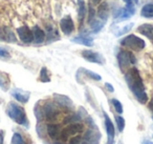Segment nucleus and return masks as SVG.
Instances as JSON below:
<instances>
[{
  "label": "nucleus",
  "instance_id": "f257e3e1",
  "mask_svg": "<svg viewBox=\"0 0 153 144\" xmlns=\"http://www.w3.org/2000/svg\"><path fill=\"white\" fill-rule=\"evenodd\" d=\"M125 81L131 93L133 94L134 98L140 104H146L148 102V95L146 93V87L137 68H131L128 70L125 73Z\"/></svg>",
  "mask_w": 153,
  "mask_h": 144
},
{
  "label": "nucleus",
  "instance_id": "f03ea898",
  "mask_svg": "<svg viewBox=\"0 0 153 144\" xmlns=\"http://www.w3.org/2000/svg\"><path fill=\"white\" fill-rule=\"evenodd\" d=\"M7 114L12 120H14L19 125H22L26 128L28 127L27 116H26L25 110L21 105L15 103V102H10L7 108Z\"/></svg>",
  "mask_w": 153,
  "mask_h": 144
},
{
  "label": "nucleus",
  "instance_id": "7ed1b4c3",
  "mask_svg": "<svg viewBox=\"0 0 153 144\" xmlns=\"http://www.w3.org/2000/svg\"><path fill=\"white\" fill-rule=\"evenodd\" d=\"M120 43H121L122 46L127 47V49L134 52H140L146 47V42H145L144 39L133 34H130L128 36L124 37L123 39H121Z\"/></svg>",
  "mask_w": 153,
  "mask_h": 144
},
{
  "label": "nucleus",
  "instance_id": "20e7f679",
  "mask_svg": "<svg viewBox=\"0 0 153 144\" xmlns=\"http://www.w3.org/2000/svg\"><path fill=\"white\" fill-rule=\"evenodd\" d=\"M117 63L121 68L122 72L126 73L128 70L131 68L136 63V58L131 52L126 51V50H121L117 55Z\"/></svg>",
  "mask_w": 153,
  "mask_h": 144
},
{
  "label": "nucleus",
  "instance_id": "39448f33",
  "mask_svg": "<svg viewBox=\"0 0 153 144\" xmlns=\"http://www.w3.org/2000/svg\"><path fill=\"white\" fill-rule=\"evenodd\" d=\"M42 108V116L43 119L48 121H53L59 115V106L56 102H46L41 106Z\"/></svg>",
  "mask_w": 153,
  "mask_h": 144
},
{
  "label": "nucleus",
  "instance_id": "423d86ee",
  "mask_svg": "<svg viewBox=\"0 0 153 144\" xmlns=\"http://www.w3.org/2000/svg\"><path fill=\"white\" fill-rule=\"evenodd\" d=\"M84 130V124L81 122H76V123H71L69 124L67 127L63 129V130L60 133V137L63 141H66L70 136H74L78 135V134L82 133Z\"/></svg>",
  "mask_w": 153,
  "mask_h": 144
},
{
  "label": "nucleus",
  "instance_id": "0eeeda50",
  "mask_svg": "<svg viewBox=\"0 0 153 144\" xmlns=\"http://www.w3.org/2000/svg\"><path fill=\"white\" fill-rule=\"evenodd\" d=\"M135 14V7L134 5L126 4L125 8H121V9L117 10L113 14V18L117 20V22L124 21V20H128L131 18L132 16Z\"/></svg>",
  "mask_w": 153,
  "mask_h": 144
},
{
  "label": "nucleus",
  "instance_id": "6e6552de",
  "mask_svg": "<svg viewBox=\"0 0 153 144\" xmlns=\"http://www.w3.org/2000/svg\"><path fill=\"white\" fill-rule=\"evenodd\" d=\"M101 140V133L97 129V127L91 128L90 127L88 130L85 131L82 140V144H99Z\"/></svg>",
  "mask_w": 153,
  "mask_h": 144
},
{
  "label": "nucleus",
  "instance_id": "1a4fd4ad",
  "mask_svg": "<svg viewBox=\"0 0 153 144\" xmlns=\"http://www.w3.org/2000/svg\"><path fill=\"white\" fill-rule=\"evenodd\" d=\"M82 57L85 60H87L88 62H91V63L101 64V65L105 63V58L101 54L90 51V50H85V51L82 52Z\"/></svg>",
  "mask_w": 153,
  "mask_h": 144
},
{
  "label": "nucleus",
  "instance_id": "9d476101",
  "mask_svg": "<svg viewBox=\"0 0 153 144\" xmlns=\"http://www.w3.org/2000/svg\"><path fill=\"white\" fill-rule=\"evenodd\" d=\"M17 34L19 36V39L23 43H32L34 41V34H33V31L30 30L27 26H21V28H17Z\"/></svg>",
  "mask_w": 153,
  "mask_h": 144
},
{
  "label": "nucleus",
  "instance_id": "9b49d317",
  "mask_svg": "<svg viewBox=\"0 0 153 144\" xmlns=\"http://www.w3.org/2000/svg\"><path fill=\"white\" fill-rule=\"evenodd\" d=\"M104 120H105V128L107 133V144H113L114 142V135H115V128L113 125L112 121L108 117L106 112H104Z\"/></svg>",
  "mask_w": 153,
  "mask_h": 144
},
{
  "label": "nucleus",
  "instance_id": "f8f14e48",
  "mask_svg": "<svg viewBox=\"0 0 153 144\" xmlns=\"http://www.w3.org/2000/svg\"><path fill=\"white\" fill-rule=\"evenodd\" d=\"M53 98H55V102L58 104V106H60L61 108H64V110H71L72 108H74L72 101L68 97H66V96L55 94Z\"/></svg>",
  "mask_w": 153,
  "mask_h": 144
},
{
  "label": "nucleus",
  "instance_id": "ddd939ff",
  "mask_svg": "<svg viewBox=\"0 0 153 144\" xmlns=\"http://www.w3.org/2000/svg\"><path fill=\"white\" fill-rule=\"evenodd\" d=\"M60 28L65 35H70L74 31V20L71 19L70 16H66V17L62 18L60 21Z\"/></svg>",
  "mask_w": 153,
  "mask_h": 144
},
{
  "label": "nucleus",
  "instance_id": "4468645a",
  "mask_svg": "<svg viewBox=\"0 0 153 144\" xmlns=\"http://www.w3.org/2000/svg\"><path fill=\"white\" fill-rule=\"evenodd\" d=\"M11 95L20 103H27L28 100H30V93L22 91L20 88H13L11 92Z\"/></svg>",
  "mask_w": 153,
  "mask_h": 144
},
{
  "label": "nucleus",
  "instance_id": "2eb2a0df",
  "mask_svg": "<svg viewBox=\"0 0 153 144\" xmlns=\"http://www.w3.org/2000/svg\"><path fill=\"white\" fill-rule=\"evenodd\" d=\"M0 40L5 42H16L17 39L13 31H11L9 28H0Z\"/></svg>",
  "mask_w": 153,
  "mask_h": 144
},
{
  "label": "nucleus",
  "instance_id": "dca6fc26",
  "mask_svg": "<svg viewBox=\"0 0 153 144\" xmlns=\"http://www.w3.org/2000/svg\"><path fill=\"white\" fill-rule=\"evenodd\" d=\"M137 32L142 34L143 36L147 37L150 40H153V26L149 23L140 24L137 28Z\"/></svg>",
  "mask_w": 153,
  "mask_h": 144
},
{
  "label": "nucleus",
  "instance_id": "f3484780",
  "mask_svg": "<svg viewBox=\"0 0 153 144\" xmlns=\"http://www.w3.org/2000/svg\"><path fill=\"white\" fill-rule=\"evenodd\" d=\"M33 34H34V42L37 43V44H40V43L44 42L45 40V32L42 30L41 28H39L38 26H35L33 28Z\"/></svg>",
  "mask_w": 153,
  "mask_h": 144
},
{
  "label": "nucleus",
  "instance_id": "a211bd4d",
  "mask_svg": "<svg viewBox=\"0 0 153 144\" xmlns=\"http://www.w3.org/2000/svg\"><path fill=\"white\" fill-rule=\"evenodd\" d=\"M71 41L74 43H78V44L85 45V46H92V45H94V39L89 36H86V35L76 36V37H74V38H72Z\"/></svg>",
  "mask_w": 153,
  "mask_h": 144
},
{
  "label": "nucleus",
  "instance_id": "6ab92c4d",
  "mask_svg": "<svg viewBox=\"0 0 153 144\" xmlns=\"http://www.w3.org/2000/svg\"><path fill=\"white\" fill-rule=\"evenodd\" d=\"M60 126L55 123H49L46 125V134L51 139H56V138L60 137Z\"/></svg>",
  "mask_w": 153,
  "mask_h": 144
},
{
  "label": "nucleus",
  "instance_id": "aec40b11",
  "mask_svg": "<svg viewBox=\"0 0 153 144\" xmlns=\"http://www.w3.org/2000/svg\"><path fill=\"white\" fill-rule=\"evenodd\" d=\"M108 14H109V9H108L107 3H102L98 10L97 17H98L99 19H101V20H103V21L106 22L107 19H108Z\"/></svg>",
  "mask_w": 153,
  "mask_h": 144
},
{
  "label": "nucleus",
  "instance_id": "412c9836",
  "mask_svg": "<svg viewBox=\"0 0 153 144\" xmlns=\"http://www.w3.org/2000/svg\"><path fill=\"white\" fill-rule=\"evenodd\" d=\"M140 16L147 19H153V3H146L140 10Z\"/></svg>",
  "mask_w": 153,
  "mask_h": 144
},
{
  "label": "nucleus",
  "instance_id": "4be33fe9",
  "mask_svg": "<svg viewBox=\"0 0 153 144\" xmlns=\"http://www.w3.org/2000/svg\"><path fill=\"white\" fill-rule=\"evenodd\" d=\"M78 5H79V10H78V19H79L80 26H82V22L84 21L86 16V5L84 0H78Z\"/></svg>",
  "mask_w": 153,
  "mask_h": 144
},
{
  "label": "nucleus",
  "instance_id": "5701e85b",
  "mask_svg": "<svg viewBox=\"0 0 153 144\" xmlns=\"http://www.w3.org/2000/svg\"><path fill=\"white\" fill-rule=\"evenodd\" d=\"M105 23H106L105 21H103V20L99 19L98 17H94V19L91 20V22H89L92 33H96V34H97V33H99L101 30H102L103 28H104Z\"/></svg>",
  "mask_w": 153,
  "mask_h": 144
},
{
  "label": "nucleus",
  "instance_id": "b1692460",
  "mask_svg": "<svg viewBox=\"0 0 153 144\" xmlns=\"http://www.w3.org/2000/svg\"><path fill=\"white\" fill-rule=\"evenodd\" d=\"M46 30H47V38H48V42H53V41H55L60 38L59 33H58V31L56 30L55 26H49L46 28Z\"/></svg>",
  "mask_w": 153,
  "mask_h": 144
},
{
  "label": "nucleus",
  "instance_id": "393cba45",
  "mask_svg": "<svg viewBox=\"0 0 153 144\" xmlns=\"http://www.w3.org/2000/svg\"><path fill=\"white\" fill-rule=\"evenodd\" d=\"M9 86H10L9 75L0 70V87H1L3 91H7Z\"/></svg>",
  "mask_w": 153,
  "mask_h": 144
},
{
  "label": "nucleus",
  "instance_id": "a878e982",
  "mask_svg": "<svg viewBox=\"0 0 153 144\" xmlns=\"http://www.w3.org/2000/svg\"><path fill=\"white\" fill-rule=\"evenodd\" d=\"M80 70H81L87 77H89L90 79H92V80H94V81H101L102 80V77H101L100 75L96 74V73L91 72V70H86V68H80Z\"/></svg>",
  "mask_w": 153,
  "mask_h": 144
},
{
  "label": "nucleus",
  "instance_id": "bb28decb",
  "mask_svg": "<svg viewBox=\"0 0 153 144\" xmlns=\"http://www.w3.org/2000/svg\"><path fill=\"white\" fill-rule=\"evenodd\" d=\"M133 26H134L133 23H129V24H127V26H123V28H119V30H117V32H115V36L120 37V36H123V35L127 34V33L129 32L132 28H133Z\"/></svg>",
  "mask_w": 153,
  "mask_h": 144
},
{
  "label": "nucleus",
  "instance_id": "cd10ccee",
  "mask_svg": "<svg viewBox=\"0 0 153 144\" xmlns=\"http://www.w3.org/2000/svg\"><path fill=\"white\" fill-rule=\"evenodd\" d=\"M115 122H117V130H119L120 133H122V131L124 130V128H125V124H126L125 119L122 116H115Z\"/></svg>",
  "mask_w": 153,
  "mask_h": 144
},
{
  "label": "nucleus",
  "instance_id": "c85d7f7f",
  "mask_svg": "<svg viewBox=\"0 0 153 144\" xmlns=\"http://www.w3.org/2000/svg\"><path fill=\"white\" fill-rule=\"evenodd\" d=\"M40 80L42 82H49L51 81V76L48 74V70L46 68H42L40 72Z\"/></svg>",
  "mask_w": 153,
  "mask_h": 144
},
{
  "label": "nucleus",
  "instance_id": "c756f323",
  "mask_svg": "<svg viewBox=\"0 0 153 144\" xmlns=\"http://www.w3.org/2000/svg\"><path fill=\"white\" fill-rule=\"evenodd\" d=\"M111 103H112L113 107H114L115 112H117V114H123L124 112V108H123V105H122V103L119 101L117 99H115V98H113V99H111Z\"/></svg>",
  "mask_w": 153,
  "mask_h": 144
},
{
  "label": "nucleus",
  "instance_id": "7c9ffc66",
  "mask_svg": "<svg viewBox=\"0 0 153 144\" xmlns=\"http://www.w3.org/2000/svg\"><path fill=\"white\" fill-rule=\"evenodd\" d=\"M12 144H26L20 133H15L12 138Z\"/></svg>",
  "mask_w": 153,
  "mask_h": 144
},
{
  "label": "nucleus",
  "instance_id": "2f4dec72",
  "mask_svg": "<svg viewBox=\"0 0 153 144\" xmlns=\"http://www.w3.org/2000/svg\"><path fill=\"white\" fill-rule=\"evenodd\" d=\"M0 58H1V59H10V58H11V55H10L9 51L3 46H0Z\"/></svg>",
  "mask_w": 153,
  "mask_h": 144
},
{
  "label": "nucleus",
  "instance_id": "473e14b6",
  "mask_svg": "<svg viewBox=\"0 0 153 144\" xmlns=\"http://www.w3.org/2000/svg\"><path fill=\"white\" fill-rule=\"evenodd\" d=\"M82 140H83V137H81V136H79V135H76V136L72 137L71 139L69 140L68 144H82Z\"/></svg>",
  "mask_w": 153,
  "mask_h": 144
},
{
  "label": "nucleus",
  "instance_id": "72a5a7b5",
  "mask_svg": "<svg viewBox=\"0 0 153 144\" xmlns=\"http://www.w3.org/2000/svg\"><path fill=\"white\" fill-rule=\"evenodd\" d=\"M124 2H125L126 4L134 5V7H136V5L138 4V0H124Z\"/></svg>",
  "mask_w": 153,
  "mask_h": 144
},
{
  "label": "nucleus",
  "instance_id": "f704fd0d",
  "mask_svg": "<svg viewBox=\"0 0 153 144\" xmlns=\"http://www.w3.org/2000/svg\"><path fill=\"white\" fill-rule=\"evenodd\" d=\"M105 86H106V88H107V91L108 92H110V93H113L114 92V88H113V86L110 84V83H105Z\"/></svg>",
  "mask_w": 153,
  "mask_h": 144
},
{
  "label": "nucleus",
  "instance_id": "c9c22d12",
  "mask_svg": "<svg viewBox=\"0 0 153 144\" xmlns=\"http://www.w3.org/2000/svg\"><path fill=\"white\" fill-rule=\"evenodd\" d=\"M3 141H4V131L0 130V144H3Z\"/></svg>",
  "mask_w": 153,
  "mask_h": 144
},
{
  "label": "nucleus",
  "instance_id": "e433bc0d",
  "mask_svg": "<svg viewBox=\"0 0 153 144\" xmlns=\"http://www.w3.org/2000/svg\"><path fill=\"white\" fill-rule=\"evenodd\" d=\"M90 2H92L94 4H98L100 2V0H90Z\"/></svg>",
  "mask_w": 153,
  "mask_h": 144
},
{
  "label": "nucleus",
  "instance_id": "4c0bfd02",
  "mask_svg": "<svg viewBox=\"0 0 153 144\" xmlns=\"http://www.w3.org/2000/svg\"><path fill=\"white\" fill-rule=\"evenodd\" d=\"M149 108H150V110L153 112V102H151V103L149 104Z\"/></svg>",
  "mask_w": 153,
  "mask_h": 144
},
{
  "label": "nucleus",
  "instance_id": "58836bf2",
  "mask_svg": "<svg viewBox=\"0 0 153 144\" xmlns=\"http://www.w3.org/2000/svg\"><path fill=\"white\" fill-rule=\"evenodd\" d=\"M143 144H152V142L149 141V140H146V141H144V143Z\"/></svg>",
  "mask_w": 153,
  "mask_h": 144
},
{
  "label": "nucleus",
  "instance_id": "ea45409f",
  "mask_svg": "<svg viewBox=\"0 0 153 144\" xmlns=\"http://www.w3.org/2000/svg\"><path fill=\"white\" fill-rule=\"evenodd\" d=\"M53 144H63V143H61V142H53Z\"/></svg>",
  "mask_w": 153,
  "mask_h": 144
},
{
  "label": "nucleus",
  "instance_id": "a19ab883",
  "mask_svg": "<svg viewBox=\"0 0 153 144\" xmlns=\"http://www.w3.org/2000/svg\"><path fill=\"white\" fill-rule=\"evenodd\" d=\"M152 119H153V116H152Z\"/></svg>",
  "mask_w": 153,
  "mask_h": 144
}]
</instances>
